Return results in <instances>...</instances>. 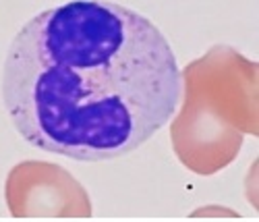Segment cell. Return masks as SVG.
Wrapping results in <instances>:
<instances>
[{
    "instance_id": "cell-3",
    "label": "cell",
    "mask_w": 259,
    "mask_h": 222,
    "mask_svg": "<svg viewBox=\"0 0 259 222\" xmlns=\"http://www.w3.org/2000/svg\"><path fill=\"white\" fill-rule=\"evenodd\" d=\"M5 199L13 218H90L92 199L58 164L23 160L7 174Z\"/></svg>"
},
{
    "instance_id": "cell-1",
    "label": "cell",
    "mask_w": 259,
    "mask_h": 222,
    "mask_svg": "<svg viewBox=\"0 0 259 222\" xmlns=\"http://www.w3.org/2000/svg\"><path fill=\"white\" fill-rule=\"evenodd\" d=\"M181 71L143 15L104 0L37 13L13 38L3 102L19 135L73 160L137 150L177 113Z\"/></svg>"
},
{
    "instance_id": "cell-4",
    "label": "cell",
    "mask_w": 259,
    "mask_h": 222,
    "mask_svg": "<svg viewBox=\"0 0 259 222\" xmlns=\"http://www.w3.org/2000/svg\"><path fill=\"white\" fill-rule=\"evenodd\" d=\"M239 218L234 210L230 208H222V206H205V208H199L195 212H191V218Z\"/></svg>"
},
{
    "instance_id": "cell-2",
    "label": "cell",
    "mask_w": 259,
    "mask_h": 222,
    "mask_svg": "<svg viewBox=\"0 0 259 222\" xmlns=\"http://www.w3.org/2000/svg\"><path fill=\"white\" fill-rule=\"evenodd\" d=\"M257 62L218 44L181 71V110L170 125L179 162L215 174L239 156L245 135L259 133Z\"/></svg>"
}]
</instances>
